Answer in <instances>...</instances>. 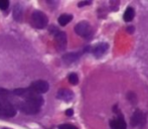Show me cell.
Here are the masks:
<instances>
[{
  "label": "cell",
  "mask_w": 148,
  "mask_h": 129,
  "mask_svg": "<svg viewBox=\"0 0 148 129\" xmlns=\"http://www.w3.org/2000/svg\"><path fill=\"white\" fill-rule=\"evenodd\" d=\"M16 115V109L8 100L0 98V117L11 118Z\"/></svg>",
  "instance_id": "cell-4"
},
{
  "label": "cell",
  "mask_w": 148,
  "mask_h": 129,
  "mask_svg": "<svg viewBox=\"0 0 148 129\" xmlns=\"http://www.w3.org/2000/svg\"><path fill=\"white\" fill-rule=\"evenodd\" d=\"M107 50H108V44H104V42L98 44L97 46H94L93 54H94V56H96L97 58H100V57H102L103 55L107 52Z\"/></svg>",
  "instance_id": "cell-10"
},
{
  "label": "cell",
  "mask_w": 148,
  "mask_h": 129,
  "mask_svg": "<svg viewBox=\"0 0 148 129\" xmlns=\"http://www.w3.org/2000/svg\"><path fill=\"white\" fill-rule=\"evenodd\" d=\"M134 15H135L134 9H133L132 7H128L126 9V11L124 12V16H123V18H124L125 21L130 22L131 20H132L133 18H134Z\"/></svg>",
  "instance_id": "cell-15"
},
{
  "label": "cell",
  "mask_w": 148,
  "mask_h": 129,
  "mask_svg": "<svg viewBox=\"0 0 148 129\" xmlns=\"http://www.w3.org/2000/svg\"><path fill=\"white\" fill-rule=\"evenodd\" d=\"M9 94H10V92L8 91V90L3 89V88H0V96H1V97L7 96V95H9Z\"/></svg>",
  "instance_id": "cell-19"
},
{
  "label": "cell",
  "mask_w": 148,
  "mask_h": 129,
  "mask_svg": "<svg viewBox=\"0 0 148 129\" xmlns=\"http://www.w3.org/2000/svg\"><path fill=\"white\" fill-rule=\"evenodd\" d=\"M59 129H79V128L72 125V124H61V125L59 126Z\"/></svg>",
  "instance_id": "cell-18"
},
{
  "label": "cell",
  "mask_w": 148,
  "mask_h": 129,
  "mask_svg": "<svg viewBox=\"0 0 148 129\" xmlns=\"http://www.w3.org/2000/svg\"><path fill=\"white\" fill-rule=\"evenodd\" d=\"M110 126L112 129H126V123L123 118H116L110 122Z\"/></svg>",
  "instance_id": "cell-11"
},
{
  "label": "cell",
  "mask_w": 148,
  "mask_h": 129,
  "mask_svg": "<svg viewBox=\"0 0 148 129\" xmlns=\"http://www.w3.org/2000/svg\"><path fill=\"white\" fill-rule=\"evenodd\" d=\"M72 19H73V15H71V14H61L59 17V19H57V21H59V25L65 26L69 22H71Z\"/></svg>",
  "instance_id": "cell-13"
},
{
  "label": "cell",
  "mask_w": 148,
  "mask_h": 129,
  "mask_svg": "<svg viewBox=\"0 0 148 129\" xmlns=\"http://www.w3.org/2000/svg\"><path fill=\"white\" fill-rule=\"evenodd\" d=\"M29 89L31 90L32 92H34V93L40 95V94L46 93V92L48 91L49 85L46 81H44V80H38V81H34L30 84Z\"/></svg>",
  "instance_id": "cell-5"
},
{
  "label": "cell",
  "mask_w": 148,
  "mask_h": 129,
  "mask_svg": "<svg viewBox=\"0 0 148 129\" xmlns=\"http://www.w3.org/2000/svg\"><path fill=\"white\" fill-rule=\"evenodd\" d=\"M40 108L42 106H40L38 104L34 103L31 101H22L19 102L17 104V109L20 112L24 114H27V115H32V114H36L40 111Z\"/></svg>",
  "instance_id": "cell-3"
},
{
  "label": "cell",
  "mask_w": 148,
  "mask_h": 129,
  "mask_svg": "<svg viewBox=\"0 0 148 129\" xmlns=\"http://www.w3.org/2000/svg\"><path fill=\"white\" fill-rule=\"evenodd\" d=\"M9 6V1L7 0H0V9L6 10Z\"/></svg>",
  "instance_id": "cell-17"
},
{
  "label": "cell",
  "mask_w": 148,
  "mask_h": 129,
  "mask_svg": "<svg viewBox=\"0 0 148 129\" xmlns=\"http://www.w3.org/2000/svg\"><path fill=\"white\" fill-rule=\"evenodd\" d=\"M12 93L16 96H19V97H23L26 101H31L34 102V103L38 104L40 106H42L44 103V98L42 97L38 94L32 92L29 88L27 89H24V88H18V89H14Z\"/></svg>",
  "instance_id": "cell-1"
},
{
  "label": "cell",
  "mask_w": 148,
  "mask_h": 129,
  "mask_svg": "<svg viewBox=\"0 0 148 129\" xmlns=\"http://www.w3.org/2000/svg\"><path fill=\"white\" fill-rule=\"evenodd\" d=\"M127 31L129 33H132V32H134V27H127Z\"/></svg>",
  "instance_id": "cell-22"
},
{
  "label": "cell",
  "mask_w": 148,
  "mask_h": 129,
  "mask_svg": "<svg viewBox=\"0 0 148 129\" xmlns=\"http://www.w3.org/2000/svg\"><path fill=\"white\" fill-rule=\"evenodd\" d=\"M143 120H144V116H143L142 112L139 111V110H136L135 113L132 115V117H131V125L138 126L142 124Z\"/></svg>",
  "instance_id": "cell-9"
},
{
  "label": "cell",
  "mask_w": 148,
  "mask_h": 129,
  "mask_svg": "<svg viewBox=\"0 0 148 129\" xmlns=\"http://www.w3.org/2000/svg\"><path fill=\"white\" fill-rule=\"evenodd\" d=\"M48 23V19L46 13H44L42 11H40V10H34L32 12L31 24L35 28H38V29L46 28Z\"/></svg>",
  "instance_id": "cell-2"
},
{
  "label": "cell",
  "mask_w": 148,
  "mask_h": 129,
  "mask_svg": "<svg viewBox=\"0 0 148 129\" xmlns=\"http://www.w3.org/2000/svg\"><path fill=\"white\" fill-rule=\"evenodd\" d=\"M22 15H23V8L20 4H16L13 8V18L17 21H20L22 19Z\"/></svg>",
  "instance_id": "cell-12"
},
{
  "label": "cell",
  "mask_w": 148,
  "mask_h": 129,
  "mask_svg": "<svg viewBox=\"0 0 148 129\" xmlns=\"http://www.w3.org/2000/svg\"><path fill=\"white\" fill-rule=\"evenodd\" d=\"M69 82L72 84V85H78L79 83V78H78V75L75 73H72L69 75Z\"/></svg>",
  "instance_id": "cell-16"
},
{
  "label": "cell",
  "mask_w": 148,
  "mask_h": 129,
  "mask_svg": "<svg viewBox=\"0 0 148 129\" xmlns=\"http://www.w3.org/2000/svg\"><path fill=\"white\" fill-rule=\"evenodd\" d=\"M55 40L59 51H63L67 46V34L63 31L57 30L55 32Z\"/></svg>",
  "instance_id": "cell-7"
},
{
  "label": "cell",
  "mask_w": 148,
  "mask_h": 129,
  "mask_svg": "<svg viewBox=\"0 0 148 129\" xmlns=\"http://www.w3.org/2000/svg\"><path fill=\"white\" fill-rule=\"evenodd\" d=\"M79 59V55L78 54H74V53H71V54H67L63 57V60L65 63L67 64H72V63L76 62V61Z\"/></svg>",
  "instance_id": "cell-14"
},
{
  "label": "cell",
  "mask_w": 148,
  "mask_h": 129,
  "mask_svg": "<svg viewBox=\"0 0 148 129\" xmlns=\"http://www.w3.org/2000/svg\"><path fill=\"white\" fill-rule=\"evenodd\" d=\"M57 99L61 100V101L71 102L74 99V93L73 91H71L69 89H61L57 93Z\"/></svg>",
  "instance_id": "cell-8"
},
{
  "label": "cell",
  "mask_w": 148,
  "mask_h": 129,
  "mask_svg": "<svg viewBox=\"0 0 148 129\" xmlns=\"http://www.w3.org/2000/svg\"><path fill=\"white\" fill-rule=\"evenodd\" d=\"M90 4H91L90 1H83V2H79L78 6H79V7H83V6H85V5H90Z\"/></svg>",
  "instance_id": "cell-20"
},
{
  "label": "cell",
  "mask_w": 148,
  "mask_h": 129,
  "mask_svg": "<svg viewBox=\"0 0 148 129\" xmlns=\"http://www.w3.org/2000/svg\"><path fill=\"white\" fill-rule=\"evenodd\" d=\"M75 31L82 38H88L92 34V27L89 22L81 21L75 26Z\"/></svg>",
  "instance_id": "cell-6"
},
{
  "label": "cell",
  "mask_w": 148,
  "mask_h": 129,
  "mask_svg": "<svg viewBox=\"0 0 148 129\" xmlns=\"http://www.w3.org/2000/svg\"><path fill=\"white\" fill-rule=\"evenodd\" d=\"M73 114H74V110L73 109L65 110V115H67V116H73Z\"/></svg>",
  "instance_id": "cell-21"
},
{
  "label": "cell",
  "mask_w": 148,
  "mask_h": 129,
  "mask_svg": "<svg viewBox=\"0 0 148 129\" xmlns=\"http://www.w3.org/2000/svg\"><path fill=\"white\" fill-rule=\"evenodd\" d=\"M2 129H8V128H2Z\"/></svg>",
  "instance_id": "cell-23"
}]
</instances>
